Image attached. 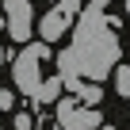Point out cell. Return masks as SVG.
Masks as SVG:
<instances>
[{
  "label": "cell",
  "instance_id": "cell-12",
  "mask_svg": "<svg viewBox=\"0 0 130 130\" xmlns=\"http://www.w3.org/2000/svg\"><path fill=\"white\" fill-rule=\"evenodd\" d=\"M0 61H4V50H0Z\"/></svg>",
  "mask_w": 130,
  "mask_h": 130
},
{
  "label": "cell",
  "instance_id": "cell-8",
  "mask_svg": "<svg viewBox=\"0 0 130 130\" xmlns=\"http://www.w3.org/2000/svg\"><path fill=\"white\" fill-rule=\"evenodd\" d=\"M12 107H15V96L8 88H0V111H12Z\"/></svg>",
  "mask_w": 130,
  "mask_h": 130
},
{
  "label": "cell",
  "instance_id": "cell-11",
  "mask_svg": "<svg viewBox=\"0 0 130 130\" xmlns=\"http://www.w3.org/2000/svg\"><path fill=\"white\" fill-rule=\"evenodd\" d=\"M100 130H115V126H100Z\"/></svg>",
  "mask_w": 130,
  "mask_h": 130
},
{
  "label": "cell",
  "instance_id": "cell-5",
  "mask_svg": "<svg viewBox=\"0 0 130 130\" xmlns=\"http://www.w3.org/2000/svg\"><path fill=\"white\" fill-rule=\"evenodd\" d=\"M4 15H8V35L15 42H27L31 38V19H35L31 4L27 0H4Z\"/></svg>",
  "mask_w": 130,
  "mask_h": 130
},
{
  "label": "cell",
  "instance_id": "cell-2",
  "mask_svg": "<svg viewBox=\"0 0 130 130\" xmlns=\"http://www.w3.org/2000/svg\"><path fill=\"white\" fill-rule=\"evenodd\" d=\"M50 57V46L42 42V46H27L19 57H15V65H12V69H15V84H19V92L23 96H31V100H38L42 96V69H38V61H46Z\"/></svg>",
  "mask_w": 130,
  "mask_h": 130
},
{
  "label": "cell",
  "instance_id": "cell-13",
  "mask_svg": "<svg viewBox=\"0 0 130 130\" xmlns=\"http://www.w3.org/2000/svg\"><path fill=\"white\" fill-rule=\"evenodd\" d=\"M0 130H4V126H0Z\"/></svg>",
  "mask_w": 130,
  "mask_h": 130
},
{
  "label": "cell",
  "instance_id": "cell-1",
  "mask_svg": "<svg viewBox=\"0 0 130 130\" xmlns=\"http://www.w3.org/2000/svg\"><path fill=\"white\" fill-rule=\"evenodd\" d=\"M73 54H77V73H80V80L100 84L111 73V65L119 57V46H115V35H111V23H107V0H92V4L80 12Z\"/></svg>",
  "mask_w": 130,
  "mask_h": 130
},
{
  "label": "cell",
  "instance_id": "cell-9",
  "mask_svg": "<svg viewBox=\"0 0 130 130\" xmlns=\"http://www.w3.org/2000/svg\"><path fill=\"white\" fill-rule=\"evenodd\" d=\"M15 130H31V115H15Z\"/></svg>",
  "mask_w": 130,
  "mask_h": 130
},
{
  "label": "cell",
  "instance_id": "cell-7",
  "mask_svg": "<svg viewBox=\"0 0 130 130\" xmlns=\"http://www.w3.org/2000/svg\"><path fill=\"white\" fill-rule=\"evenodd\" d=\"M115 84H119L122 96H130V65H119L115 69Z\"/></svg>",
  "mask_w": 130,
  "mask_h": 130
},
{
  "label": "cell",
  "instance_id": "cell-4",
  "mask_svg": "<svg viewBox=\"0 0 130 130\" xmlns=\"http://www.w3.org/2000/svg\"><path fill=\"white\" fill-rule=\"evenodd\" d=\"M57 122L65 130H96V126H103L100 111L96 107H77V100H61L57 103Z\"/></svg>",
  "mask_w": 130,
  "mask_h": 130
},
{
  "label": "cell",
  "instance_id": "cell-3",
  "mask_svg": "<svg viewBox=\"0 0 130 130\" xmlns=\"http://www.w3.org/2000/svg\"><path fill=\"white\" fill-rule=\"evenodd\" d=\"M73 19H80V4H77V0H65V4H57L54 12H46V15H42V23H38L42 42H57L65 31L73 27Z\"/></svg>",
  "mask_w": 130,
  "mask_h": 130
},
{
  "label": "cell",
  "instance_id": "cell-10",
  "mask_svg": "<svg viewBox=\"0 0 130 130\" xmlns=\"http://www.w3.org/2000/svg\"><path fill=\"white\" fill-rule=\"evenodd\" d=\"M126 15H130V0H126Z\"/></svg>",
  "mask_w": 130,
  "mask_h": 130
},
{
  "label": "cell",
  "instance_id": "cell-6",
  "mask_svg": "<svg viewBox=\"0 0 130 130\" xmlns=\"http://www.w3.org/2000/svg\"><path fill=\"white\" fill-rule=\"evenodd\" d=\"M61 84H65L61 77H57V80H46V84H42V96H38V103H54V100H57V92H61Z\"/></svg>",
  "mask_w": 130,
  "mask_h": 130
}]
</instances>
